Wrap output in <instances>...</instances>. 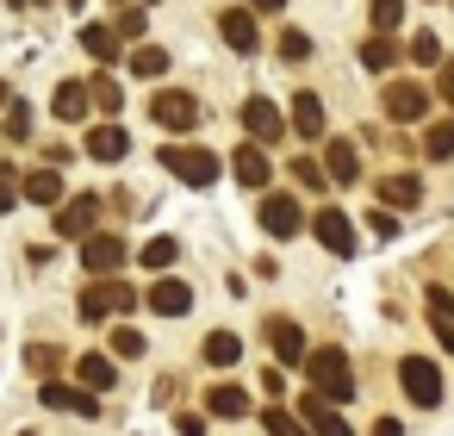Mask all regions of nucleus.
<instances>
[{
    "mask_svg": "<svg viewBox=\"0 0 454 436\" xmlns=\"http://www.w3.org/2000/svg\"><path fill=\"white\" fill-rule=\"evenodd\" d=\"M305 380H311V392L317 399H330V405H342V399H355L361 386H355V368H348V355L336 349V343H324V349H305Z\"/></svg>",
    "mask_w": 454,
    "mask_h": 436,
    "instance_id": "1",
    "label": "nucleus"
},
{
    "mask_svg": "<svg viewBox=\"0 0 454 436\" xmlns=\"http://www.w3.org/2000/svg\"><path fill=\"white\" fill-rule=\"evenodd\" d=\"M162 169H168L175 181H187V187H212V181H218V156L200 150V144H168V150H162Z\"/></svg>",
    "mask_w": 454,
    "mask_h": 436,
    "instance_id": "2",
    "label": "nucleus"
},
{
    "mask_svg": "<svg viewBox=\"0 0 454 436\" xmlns=\"http://www.w3.org/2000/svg\"><path fill=\"white\" fill-rule=\"evenodd\" d=\"M398 386H404L411 405H442V368L423 361V355H404L398 361Z\"/></svg>",
    "mask_w": 454,
    "mask_h": 436,
    "instance_id": "3",
    "label": "nucleus"
},
{
    "mask_svg": "<svg viewBox=\"0 0 454 436\" xmlns=\"http://www.w3.org/2000/svg\"><path fill=\"white\" fill-rule=\"evenodd\" d=\"M150 119H156L162 131H193V125H200V100L181 94V88H162V94L150 100Z\"/></svg>",
    "mask_w": 454,
    "mask_h": 436,
    "instance_id": "4",
    "label": "nucleus"
},
{
    "mask_svg": "<svg viewBox=\"0 0 454 436\" xmlns=\"http://www.w3.org/2000/svg\"><path fill=\"white\" fill-rule=\"evenodd\" d=\"M57 212V237H88L94 225H100V200L94 194H75V200H63V206H51Z\"/></svg>",
    "mask_w": 454,
    "mask_h": 436,
    "instance_id": "5",
    "label": "nucleus"
},
{
    "mask_svg": "<svg viewBox=\"0 0 454 436\" xmlns=\"http://www.w3.org/2000/svg\"><path fill=\"white\" fill-rule=\"evenodd\" d=\"M299 225H305V212L293 194H262V231L268 237H299Z\"/></svg>",
    "mask_w": 454,
    "mask_h": 436,
    "instance_id": "6",
    "label": "nucleus"
},
{
    "mask_svg": "<svg viewBox=\"0 0 454 436\" xmlns=\"http://www.w3.org/2000/svg\"><path fill=\"white\" fill-rule=\"evenodd\" d=\"M144 305H150L156 318H187V312H193V287H187V281H175V274H162V281L144 293Z\"/></svg>",
    "mask_w": 454,
    "mask_h": 436,
    "instance_id": "7",
    "label": "nucleus"
},
{
    "mask_svg": "<svg viewBox=\"0 0 454 436\" xmlns=\"http://www.w3.org/2000/svg\"><path fill=\"white\" fill-rule=\"evenodd\" d=\"M243 131H249V144H268V138H286V119H280V107L274 100H243Z\"/></svg>",
    "mask_w": 454,
    "mask_h": 436,
    "instance_id": "8",
    "label": "nucleus"
},
{
    "mask_svg": "<svg viewBox=\"0 0 454 436\" xmlns=\"http://www.w3.org/2000/svg\"><path fill=\"white\" fill-rule=\"evenodd\" d=\"M82 262H88V274H119V268H125V237L88 231V243H82Z\"/></svg>",
    "mask_w": 454,
    "mask_h": 436,
    "instance_id": "9",
    "label": "nucleus"
},
{
    "mask_svg": "<svg viewBox=\"0 0 454 436\" xmlns=\"http://www.w3.org/2000/svg\"><path fill=\"white\" fill-rule=\"evenodd\" d=\"M131 305H137V293H131V287H119V281H100V287H88V293H82V318H94V324H100L106 312H131Z\"/></svg>",
    "mask_w": 454,
    "mask_h": 436,
    "instance_id": "10",
    "label": "nucleus"
},
{
    "mask_svg": "<svg viewBox=\"0 0 454 436\" xmlns=\"http://www.w3.org/2000/svg\"><path fill=\"white\" fill-rule=\"evenodd\" d=\"M386 113H392L398 125H417V119L429 113V88H417V82H392V88H386Z\"/></svg>",
    "mask_w": 454,
    "mask_h": 436,
    "instance_id": "11",
    "label": "nucleus"
},
{
    "mask_svg": "<svg viewBox=\"0 0 454 436\" xmlns=\"http://www.w3.org/2000/svg\"><path fill=\"white\" fill-rule=\"evenodd\" d=\"M311 231H317V243H324L330 256H355V225H348L336 206H324V212L311 218Z\"/></svg>",
    "mask_w": 454,
    "mask_h": 436,
    "instance_id": "12",
    "label": "nucleus"
},
{
    "mask_svg": "<svg viewBox=\"0 0 454 436\" xmlns=\"http://www.w3.org/2000/svg\"><path fill=\"white\" fill-rule=\"evenodd\" d=\"M38 399H44L51 411H75V417H94V411H100V399H94V392L63 386V380H44V386H38Z\"/></svg>",
    "mask_w": 454,
    "mask_h": 436,
    "instance_id": "13",
    "label": "nucleus"
},
{
    "mask_svg": "<svg viewBox=\"0 0 454 436\" xmlns=\"http://www.w3.org/2000/svg\"><path fill=\"white\" fill-rule=\"evenodd\" d=\"M299 424H305V430H317V436H355V430H348V424L336 417V405H330V399H317L311 386H305V405H299Z\"/></svg>",
    "mask_w": 454,
    "mask_h": 436,
    "instance_id": "14",
    "label": "nucleus"
},
{
    "mask_svg": "<svg viewBox=\"0 0 454 436\" xmlns=\"http://www.w3.org/2000/svg\"><path fill=\"white\" fill-rule=\"evenodd\" d=\"M218 32H224V44H231L237 57H249V51L262 44V32H255V13H249V7H231V13L218 20Z\"/></svg>",
    "mask_w": 454,
    "mask_h": 436,
    "instance_id": "15",
    "label": "nucleus"
},
{
    "mask_svg": "<svg viewBox=\"0 0 454 436\" xmlns=\"http://www.w3.org/2000/svg\"><path fill=\"white\" fill-rule=\"evenodd\" d=\"M324 175H330L336 187H355V175H361V150H355L348 138H336V144L324 150Z\"/></svg>",
    "mask_w": 454,
    "mask_h": 436,
    "instance_id": "16",
    "label": "nucleus"
},
{
    "mask_svg": "<svg viewBox=\"0 0 454 436\" xmlns=\"http://www.w3.org/2000/svg\"><path fill=\"white\" fill-rule=\"evenodd\" d=\"M231 169H237V181H243V187H255V194H262V187H268V175H274V163H268V150H262V144H243Z\"/></svg>",
    "mask_w": 454,
    "mask_h": 436,
    "instance_id": "17",
    "label": "nucleus"
},
{
    "mask_svg": "<svg viewBox=\"0 0 454 436\" xmlns=\"http://www.w3.org/2000/svg\"><path fill=\"white\" fill-rule=\"evenodd\" d=\"M125 150H131L125 125H94V131H88V156H94V163H119Z\"/></svg>",
    "mask_w": 454,
    "mask_h": 436,
    "instance_id": "18",
    "label": "nucleus"
},
{
    "mask_svg": "<svg viewBox=\"0 0 454 436\" xmlns=\"http://www.w3.org/2000/svg\"><path fill=\"white\" fill-rule=\"evenodd\" d=\"M268 343H274L280 361H305V330L293 318H268Z\"/></svg>",
    "mask_w": 454,
    "mask_h": 436,
    "instance_id": "19",
    "label": "nucleus"
},
{
    "mask_svg": "<svg viewBox=\"0 0 454 436\" xmlns=\"http://www.w3.org/2000/svg\"><path fill=\"white\" fill-rule=\"evenodd\" d=\"M20 194L38 200V206H63V175H57V169H32V175L20 181Z\"/></svg>",
    "mask_w": 454,
    "mask_h": 436,
    "instance_id": "20",
    "label": "nucleus"
},
{
    "mask_svg": "<svg viewBox=\"0 0 454 436\" xmlns=\"http://www.w3.org/2000/svg\"><path fill=\"white\" fill-rule=\"evenodd\" d=\"M429 324H435L442 349L454 355V293H448V287H429Z\"/></svg>",
    "mask_w": 454,
    "mask_h": 436,
    "instance_id": "21",
    "label": "nucleus"
},
{
    "mask_svg": "<svg viewBox=\"0 0 454 436\" xmlns=\"http://www.w3.org/2000/svg\"><path fill=\"white\" fill-rule=\"evenodd\" d=\"M51 113H57L63 125L88 119V82H63V88H57V100H51Z\"/></svg>",
    "mask_w": 454,
    "mask_h": 436,
    "instance_id": "22",
    "label": "nucleus"
},
{
    "mask_svg": "<svg viewBox=\"0 0 454 436\" xmlns=\"http://www.w3.org/2000/svg\"><path fill=\"white\" fill-rule=\"evenodd\" d=\"M380 200L417 212V206H423V181H417V175H386V181H380Z\"/></svg>",
    "mask_w": 454,
    "mask_h": 436,
    "instance_id": "23",
    "label": "nucleus"
},
{
    "mask_svg": "<svg viewBox=\"0 0 454 436\" xmlns=\"http://www.w3.org/2000/svg\"><path fill=\"white\" fill-rule=\"evenodd\" d=\"M206 411L212 417H249V392L243 386H206Z\"/></svg>",
    "mask_w": 454,
    "mask_h": 436,
    "instance_id": "24",
    "label": "nucleus"
},
{
    "mask_svg": "<svg viewBox=\"0 0 454 436\" xmlns=\"http://www.w3.org/2000/svg\"><path fill=\"white\" fill-rule=\"evenodd\" d=\"M75 374H82V386H94V392L119 386V368H113V355H82V361H75Z\"/></svg>",
    "mask_w": 454,
    "mask_h": 436,
    "instance_id": "25",
    "label": "nucleus"
},
{
    "mask_svg": "<svg viewBox=\"0 0 454 436\" xmlns=\"http://www.w3.org/2000/svg\"><path fill=\"white\" fill-rule=\"evenodd\" d=\"M293 125H299V138H317L324 131V100L317 94H299L293 100Z\"/></svg>",
    "mask_w": 454,
    "mask_h": 436,
    "instance_id": "26",
    "label": "nucleus"
},
{
    "mask_svg": "<svg viewBox=\"0 0 454 436\" xmlns=\"http://www.w3.org/2000/svg\"><path fill=\"white\" fill-rule=\"evenodd\" d=\"M237 355H243V343H237L231 330H212V337H206V361H212V368H237Z\"/></svg>",
    "mask_w": 454,
    "mask_h": 436,
    "instance_id": "27",
    "label": "nucleus"
},
{
    "mask_svg": "<svg viewBox=\"0 0 454 436\" xmlns=\"http://www.w3.org/2000/svg\"><path fill=\"white\" fill-rule=\"evenodd\" d=\"M82 44H88V57H100V63H113V57H119L113 26H82Z\"/></svg>",
    "mask_w": 454,
    "mask_h": 436,
    "instance_id": "28",
    "label": "nucleus"
},
{
    "mask_svg": "<svg viewBox=\"0 0 454 436\" xmlns=\"http://www.w3.org/2000/svg\"><path fill=\"white\" fill-rule=\"evenodd\" d=\"M361 63H367L373 75H386V69L398 63V44H392V38H367V44H361Z\"/></svg>",
    "mask_w": 454,
    "mask_h": 436,
    "instance_id": "29",
    "label": "nucleus"
},
{
    "mask_svg": "<svg viewBox=\"0 0 454 436\" xmlns=\"http://www.w3.org/2000/svg\"><path fill=\"white\" fill-rule=\"evenodd\" d=\"M131 69H137L144 82H156V75H168V51H156V44H137V51H131Z\"/></svg>",
    "mask_w": 454,
    "mask_h": 436,
    "instance_id": "30",
    "label": "nucleus"
},
{
    "mask_svg": "<svg viewBox=\"0 0 454 436\" xmlns=\"http://www.w3.org/2000/svg\"><path fill=\"white\" fill-rule=\"evenodd\" d=\"M423 150H429L435 163H448V156H454V119H442V125H429V131H423Z\"/></svg>",
    "mask_w": 454,
    "mask_h": 436,
    "instance_id": "31",
    "label": "nucleus"
},
{
    "mask_svg": "<svg viewBox=\"0 0 454 436\" xmlns=\"http://www.w3.org/2000/svg\"><path fill=\"white\" fill-rule=\"evenodd\" d=\"M262 430H268V436H311V430H305L293 411H280V405H268V411H262Z\"/></svg>",
    "mask_w": 454,
    "mask_h": 436,
    "instance_id": "32",
    "label": "nucleus"
},
{
    "mask_svg": "<svg viewBox=\"0 0 454 436\" xmlns=\"http://www.w3.org/2000/svg\"><path fill=\"white\" fill-rule=\"evenodd\" d=\"M0 138H13V144H20V138H32V107H20V100H13L7 113H0Z\"/></svg>",
    "mask_w": 454,
    "mask_h": 436,
    "instance_id": "33",
    "label": "nucleus"
},
{
    "mask_svg": "<svg viewBox=\"0 0 454 436\" xmlns=\"http://www.w3.org/2000/svg\"><path fill=\"white\" fill-rule=\"evenodd\" d=\"M119 100H125V88H113V75H94V82H88V107L119 113Z\"/></svg>",
    "mask_w": 454,
    "mask_h": 436,
    "instance_id": "34",
    "label": "nucleus"
},
{
    "mask_svg": "<svg viewBox=\"0 0 454 436\" xmlns=\"http://www.w3.org/2000/svg\"><path fill=\"white\" fill-rule=\"evenodd\" d=\"M175 256H181V243H175V237H150V243H144V268H156V274H162Z\"/></svg>",
    "mask_w": 454,
    "mask_h": 436,
    "instance_id": "35",
    "label": "nucleus"
},
{
    "mask_svg": "<svg viewBox=\"0 0 454 436\" xmlns=\"http://www.w3.org/2000/svg\"><path fill=\"white\" fill-rule=\"evenodd\" d=\"M398 20H404V0H373V32H380V38L398 32Z\"/></svg>",
    "mask_w": 454,
    "mask_h": 436,
    "instance_id": "36",
    "label": "nucleus"
},
{
    "mask_svg": "<svg viewBox=\"0 0 454 436\" xmlns=\"http://www.w3.org/2000/svg\"><path fill=\"white\" fill-rule=\"evenodd\" d=\"M293 181H299V187H330L324 163H311V156H299V163H293Z\"/></svg>",
    "mask_w": 454,
    "mask_h": 436,
    "instance_id": "37",
    "label": "nucleus"
},
{
    "mask_svg": "<svg viewBox=\"0 0 454 436\" xmlns=\"http://www.w3.org/2000/svg\"><path fill=\"white\" fill-rule=\"evenodd\" d=\"M280 57H286V63H305V57H311V38H305V32H280Z\"/></svg>",
    "mask_w": 454,
    "mask_h": 436,
    "instance_id": "38",
    "label": "nucleus"
},
{
    "mask_svg": "<svg viewBox=\"0 0 454 436\" xmlns=\"http://www.w3.org/2000/svg\"><path fill=\"white\" fill-rule=\"evenodd\" d=\"M113 355H125V361H131V355H144V337H137L131 324H119V330H113Z\"/></svg>",
    "mask_w": 454,
    "mask_h": 436,
    "instance_id": "39",
    "label": "nucleus"
},
{
    "mask_svg": "<svg viewBox=\"0 0 454 436\" xmlns=\"http://www.w3.org/2000/svg\"><path fill=\"white\" fill-rule=\"evenodd\" d=\"M411 63H442V44H435L429 32H417V38H411Z\"/></svg>",
    "mask_w": 454,
    "mask_h": 436,
    "instance_id": "40",
    "label": "nucleus"
},
{
    "mask_svg": "<svg viewBox=\"0 0 454 436\" xmlns=\"http://www.w3.org/2000/svg\"><path fill=\"white\" fill-rule=\"evenodd\" d=\"M26 361H32V368H38V374H51V368H57V361H63V355H57V349H51V343H32V349H26Z\"/></svg>",
    "mask_w": 454,
    "mask_h": 436,
    "instance_id": "41",
    "label": "nucleus"
},
{
    "mask_svg": "<svg viewBox=\"0 0 454 436\" xmlns=\"http://www.w3.org/2000/svg\"><path fill=\"white\" fill-rule=\"evenodd\" d=\"M119 38H144V13H137V7L119 13Z\"/></svg>",
    "mask_w": 454,
    "mask_h": 436,
    "instance_id": "42",
    "label": "nucleus"
},
{
    "mask_svg": "<svg viewBox=\"0 0 454 436\" xmlns=\"http://www.w3.org/2000/svg\"><path fill=\"white\" fill-rule=\"evenodd\" d=\"M435 88H442V100H448V107H454V57H448V63H442V82H435Z\"/></svg>",
    "mask_w": 454,
    "mask_h": 436,
    "instance_id": "43",
    "label": "nucleus"
},
{
    "mask_svg": "<svg viewBox=\"0 0 454 436\" xmlns=\"http://www.w3.org/2000/svg\"><path fill=\"white\" fill-rule=\"evenodd\" d=\"M175 430H181V436H206V417H181Z\"/></svg>",
    "mask_w": 454,
    "mask_h": 436,
    "instance_id": "44",
    "label": "nucleus"
},
{
    "mask_svg": "<svg viewBox=\"0 0 454 436\" xmlns=\"http://www.w3.org/2000/svg\"><path fill=\"white\" fill-rule=\"evenodd\" d=\"M373 436H404V424H398V417H380V424H373Z\"/></svg>",
    "mask_w": 454,
    "mask_h": 436,
    "instance_id": "45",
    "label": "nucleus"
},
{
    "mask_svg": "<svg viewBox=\"0 0 454 436\" xmlns=\"http://www.w3.org/2000/svg\"><path fill=\"white\" fill-rule=\"evenodd\" d=\"M13 200H20V194H13V181H0V212H13Z\"/></svg>",
    "mask_w": 454,
    "mask_h": 436,
    "instance_id": "46",
    "label": "nucleus"
},
{
    "mask_svg": "<svg viewBox=\"0 0 454 436\" xmlns=\"http://www.w3.org/2000/svg\"><path fill=\"white\" fill-rule=\"evenodd\" d=\"M249 7H255V13H280V7H286V0H249Z\"/></svg>",
    "mask_w": 454,
    "mask_h": 436,
    "instance_id": "47",
    "label": "nucleus"
},
{
    "mask_svg": "<svg viewBox=\"0 0 454 436\" xmlns=\"http://www.w3.org/2000/svg\"><path fill=\"white\" fill-rule=\"evenodd\" d=\"M7 107H13V88H7V82H0V113H7Z\"/></svg>",
    "mask_w": 454,
    "mask_h": 436,
    "instance_id": "48",
    "label": "nucleus"
},
{
    "mask_svg": "<svg viewBox=\"0 0 454 436\" xmlns=\"http://www.w3.org/2000/svg\"><path fill=\"white\" fill-rule=\"evenodd\" d=\"M13 7H20V0H13Z\"/></svg>",
    "mask_w": 454,
    "mask_h": 436,
    "instance_id": "49",
    "label": "nucleus"
}]
</instances>
